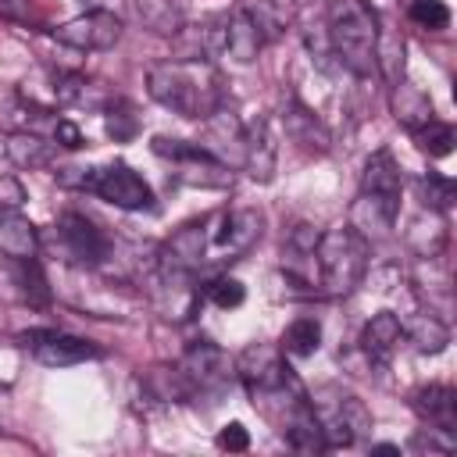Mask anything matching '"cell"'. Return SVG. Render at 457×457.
I'll return each instance as SVG.
<instances>
[{
    "instance_id": "6da1fadb",
    "label": "cell",
    "mask_w": 457,
    "mask_h": 457,
    "mask_svg": "<svg viewBox=\"0 0 457 457\" xmlns=\"http://www.w3.org/2000/svg\"><path fill=\"white\" fill-rule=\"evenodd\" d=\"M146 93L164 111H171L179 118H204V121L225 104L221 75L204 57L154 64L146 71Z\"/></svg>"
},
{
    "instance_id": "7a4b0ae2",
    "label": "cell",
    "mask_w": 457,
    "mask_h": 457,
    "mask_svg": "<svg viewBox=\"0 0 457 457\" xmlns=\"http://www.w3.org/2000/svg\"><path fill=\"white\" fill-rule=\"evenodd\" d=\"M378 29L382 18L368 0H332L325 14V43L336 68L350 71L353 79H368L375 71Z\"/></svg>"
},
{
    "instance_id": "3957f363",
    "label": "cell",
    "mask_w": 457,
    "mask_h": 457,
    "mask_svg": "<svg viewBox=\"0 0 457 457\" xmlns=\"http://www.w3.org/2000/svg\"><path fill=\"white\" fill-rule=\"evenodd\" d=\"M368 253H371V243L350 225H336V228L321 232L318 250H314V264H318L325 293L328 296H350L368 275Z\"/></svg>"
},
{
    "instance_id": "277c9868",
    "label": "cell",
    "mask_w": 457,
    "mask_h": 457,
    "mask_svg": "<svg viewBox=\"0 0 457 457\" xmlns=\"http://www.w3.org/2000/svg\"><path fill=\"white\" fill-rule=\"evenodd\" d=\"M307 400H311V411L321 425V436H325L328 450L353 446L357 439H364L371 432V414H368L364 400L346 393L343 386H321Z\"/></svg>"
},
{
    "instance_id": "5b68a950",
    "label": "cell",
    "mask_w": 457,
    "mask_h": 457,
    "mask_svg": "<svg viewBox=\"0 0 457 457\" xmlns=\"http://www.w3.org/2000/svg\"><path fill=\"white\" fill-rule=\"evenodd\" d=\"M54 243H57L61 257H64L68 264H79V268H100V264L111 257V250H114L111 236H107L93 218H86V214H79V211H64V214L57 218V225H54Z\"/></svg>"
},
{
    "instance_id": "8992f818",
    "label": "cell",
    "mask_w": 457,
    "mask_h": 457,
    "mask_svg": "<svg viewBox=\"0 0 457 457\" xmlns=\"http://www.w3.org/2000/svg\"><path fill=\"white\" fill-rule=\"evenodd\" d=\"M154 154L175 161V175L189 186H204V189H218V186H232V171L221 157H214L211 150L186 143V139H171V136H154Z\"/></svg>"
},
{
    "instance_id": "52a82bcc",
    "label": "cell",
    "mask_w": 457,
    "mask_h": 457,
    "mask_svg": "<svg viewBox=\"0 0 457 457\" xmlns=\"http://www.w3.org/2000/svg\"><path fill=\"white\" fill-rule=\"evenodd\" d=\"M86 189L96 193L100 200H107L111 207H121V211H154L150 182L139 171H132L125 161H114L107 168H89Z\"/></svg>"
},
{
    "instance_id": "ba28073f",
    "label": "cell",
    "mask_w": 457,
    "mask_h": 457,
    "mask_svg": "<svg viewBox=\"0 0 457 457\" xmlns=\"http://www.w3.org/2000/svg\"><path fill=\"white\" fill-rule=\"evenodd\" d=\"M121 32H125V21L107 7H93V11H82V14L54 25V39L57 43L75 46V50H89V54L118 46Z\"/></svg>"
},
{
    "instance_id": "9c48e42d",
    "label": "cell",
    "mask_w": 457,
    "mask_h": 457,
    "mask_svg": "<svg viewBox=\"0 0 457 457\" xmlns=\"http://www.w3.org/2000/svg\"><path fill=\"white\" fill-rule=\"evenodd\" d=\"M264 218L257 207H236V211H221L214 218V228L207 221V250H214L221 261H232L239 253H246L257 239H261Z\"/></svg>"
},
{
    "instance_id": "30bf717a",
    "label": "cell",
    "mask_w": 457,
    "mask_h": 457,
    "mask_svg": "<svg viewBox=\"0 0 457 457\" xmlns=\"http://www.w3.org/2000/svg\"><path fill=\"white\" fill-rule=\"evenodd\" d=\"M21 343L46 368H71V364H86V361L104 357V350L93 339L68 336V332H57V328H32V332L21 336Z\"/></svg>"
},
{
    "instance_id": "8fae6325",
    "label": "cell",
    "mask_w": 457,
    "mask_h": 457,
    "mask_svg": "<svg viewBox=\"0 0 457 457\" xmlns=\"http://www.w3.org/2000/svg\"><path fill=\"white\" fill-rule=\"evenodd\" d=\"M182 375L189 378L193 386V396H204V393H221L225 382L236 375L225 350L211 339H193L186 350H182V361H179Z\"/></svg>"
},
{
    "instance_id": "7c38bea8",
    "label": "cell",
    "mask_w": 457,
    "mask_h": 457,
    "mask_svg": "<svg viewBox=\"0 0 457 457\" xmlns=\"http://www.w3.org/2000/svg\"><path fill=\"white\" fill-rule=\"evenodd\" d=\"M207 221L211 218H196V221H186L182 228H175L164 239V246L157 250V271L193 275L207 261Z\"/></svg>"
},
{
    "instance_id": "4fadbf2b",
    "label": "cell",
    "mask_w": 457,
    "mask_h": 457,
    "mask_svg": "<svg viewBox=\"0 0 457 457\" xmlns=\"http://www.w3.org/2000/svg\"><path fill=\"white\" fill-rule=\"evenodd\" d=\"M278 121H282V132H286V139L296 146V150H303V154H328L332 150V132H328V125L300 100V96H286V104H282V111H278Z\"/></svg>"
},
{
    "instance_id": "5bb4252c",
    "label": "cell",
    "mask_w": 457,
    "mask_h": 457,
    "mask_svg": "<svg viewBox=\"0 0 457 457\" xmlns=\"http://www.w3.org/2000/svg\"><path fill=\"white\" fill-rule=\"evenodd\" d=\"M396 214H400V196L357 189V196L350 204V221L346 225L357 228L371 243V239H386L396 228Z\"/></svg>"
},
{
    "instance_id": "9a60e30c",
    "label": "cell",
    "mask_w": 457,
    "mask_h": 457,
    "mask_svg": "<svg viewBox=\"0 0 457 457\" xmlns=\"http://www.w3.org/2000/svg\"><path fill=\"white\" fill-rule=\"evenodd\" d=\"M239 161L246 168V175L253 182H271L275 179V164H278V143L271 132L268 118H253L243 125V150Z\"/></svg>"
},
{
    "instance_id": "2e32d148",
    "label": "cell",
    "mask_w": 457,
    "mask_h": 457,
    "mask_svg": "<svg viewBox=\"0 0 457 457\" xmlns=\"http://www.w3.org/2000/svg\"><path fill=\"white\" fill-rule=\"evenodd\" d=\"M400 339H403V321H400V314L378 311V314H371V318L364 321V328H361V336H357V350L364 353L368 364H386Z\"/></svg>"
},
{
    "instance_id": "e0dca14e",
    "label": "cell",
    "mask_w": 457,
    "mask_h": 457,
    "mask_svg": "<svg viewBox=\"0 0 457 457\" xmlns=\"http://www.w3.org/2000/svg\"><path fill=\"white\" fill-rule=\"evenodd\" d=\"M411 411L432 428H446V432L457 428V393L450 386H443V382L418 386L411 393Z\"/></svg>"
},
{
    "instance_id": "ac0fdd59",
    "label": "cell",
    "mask_w": 457,
    "mask_h": 457,
    "mask_svg": "<svg viewBox=\"0 0 457 457\" xmlns=\"http://www.w3.org/2000/svg\"><path fill=\"white\" fill-rule=\"evenodd\" d=\"M0 253L7 261H32L39 253V232L18 207L0 211Z\"/></svg>"
},
{
    "instance_id": "d6986e66",
    "label": "cell",
    "mask_w": 457,
    "mask_h": 457,
    "mask_svg": "<svg viewBox=\"0 0 457 457\" xmlns=\"http://www.w3.org/2000/svg\"><path fill=\"white\" fill-rule=\"evenodd\" d=\"M318 225L311 221H296L286 228V239H282V268L289 278H307V268L314 264V250H318Z\"/></svg>"
},
{
    "instance_id": "ffe728a7",
    "label": "cell",
    "mask_w": 457,
    "mask_h": 457,
    "mask_svg": "<svg viewBox=\"0 0 457 457\" xmlns=\"http://www.w3.org/2000/svg\"><path fill=\"white\" fill-rule=\"evenodd\" d=\"M389 111H393V118H396L407 132H414V129H421V125H428V121L436 118L432 96H428L425 89H418L414 82H407V79H400V82L393 86Z\"/></svg>"
},
{
    "instance_id": "44dd1931",
    "label": "cell",
    "mask_w": 457,
    "mask_h": 457,
    "mask_svg": "<svg viewBox=\"0 0 457 457\" xmlns=\"http://www.w3.org/2000/svg\"><path fill=\"white\" fill-rule=\"evenodd\" d=\"M0 150H4V157L14 168H29V171L32 168H46L57 157V143L43 139L39 132H7L4 143H0Z\"/></svg>"
},
{
    "instance_id": "7402d4cb",
    "label": "cell",
    "mask_w": 457,
    "mask_h": 457,
    "mask_svg": "<svg viewBox=\"0 0 457 457\" xmlns=\"http://www.w3.org/2000/svg\"><path fill=\"white\" fill-rule=\"evenodd\" d=\"M403 336H407V343L418 353H443L450 346V325H446V318L436 314V311H428V307L418 311V314H411L403 321Z\"/></svg>"
},
{
    "instance_id": "603a6c76",
    "label": "cell",
    "mask_w": 457,
    "mask_h": 457,
    "mask_svg": "<svg viewBox=\"0 0 457 457\" xmlns=\"http://www.w3.org/2000/svg\"><path fill=\"white\" fill-rule=\"evenodd\" d=\"M261 50H264V39L250 25V18L239 7H232L228 21H225V54L221 57H232L236 64H253L261 57Z\"/></svg>"
},
{
    "instance_id": "cb8c5ba5",
    "label": "cell",
    "mask_w": 457,
    "mask_h": 457,
    "mask_svg": "<svg viewBox=\"0 0 457 457\" xmlns=\"http://www.w3.org/2000/svg\"><path fill=\"white\" fill-rule=\"evenodd\" d=\"M400 186H403V179H400L396 157H393L389 150H375V154L364 161V168H361V186H357V189L400 196Z\"/></svg>"
},
{
    "instance_id": "d4e9b609",
    "label": "cell",
    "mask_w": 457,
    "mask_h": 457,
    "mask_svg": "<svg viewBox=\"0 0 457 457\" xmlns=\"http://www.w3.org/2000/svg\"><path fill=\"white\" fill-rule=\"evenodd\" d=\"M236 7L250 18V25H253V29H257V36L264 39V46H268V43H275V39H282V32H286L289 18H286V11H282V4H278V0H239Z\"/></svg>"
},
{
    "instance_id": "484cf974",
    "label": "cell",
    "mask_w": 457,
    "mask_h": 457,
    "mask_svg": "<svg viewBox=\"0 0 457 457\" xmlns=\"http://www.w3.org/2000/svg\"><path fill=\"white\" fill-rule=\"evenodd\" d=\"M403 64H407V43L396 29H378V46H375V71H382V79L389 86H396L403 79Z\"/></svg>"
},
{
    "instance_id": "4316f807",
    "label": "cell",
    "mask_w": 457,
    "mask_h": 457,
    "mask_svg": "<svg viewBox=\"0 0 457 457\" xmlns=\"http://www.w3.org/2000/svg\"><path fill=\"white\" fill-rule=\"evenodd\" d=\"M146 389H150L157 400H164V403H186V400H193V386H189V378L182 375L179 364L150 368V371H146Z\"/></svg>"
},
{
    "instance_id": "83f0119b",
    "label": "cell",
    "mask_w": 457,
    "mask_h": 457,
    "mask_svg": "<svg viewBox=\"0 0 457 457\" xmlns=\"http://www.w3.org/2000/svg\"><path fill=\"white\" fill-rule=\"evenodd\" d=\"M136 18L150 29V32H161V36H175L182 29V11H179V0H129Z\"/></svg>"
},
{
    "instance_id": "f1b7e54d",
    "label": "cell",
    "mask_w": 457,
    "mask_h": 457,
    "mask_svg": "<svg viewBox=\"0 0 457 457\" xmlns=\"http://www.w3.org/2000/svg\"><path fill=\"white\" fill-rule=\"evenodd\" d=\"M321 346V321L318 318H293L278 339V350L286 357H311Z\"/></svg>"
},
{
    "instance_id": "f546056e",
    "label": "cell",
    "mask_w": 457,
    "mask_h": 457,
    "mask_svg": "<svg viewBox=\"0 0 457 457\" xmlns=\"http://www.w3.org/2000/svg\"><path fill=\"white\" fill-rule=\"evenodd\" d=\"M414 189H418L421 207L432 211V214H446V211L453 207V200H457V186H453V179H446V175H439V171H425V175L418 179Z\"/></svg>"
},
{
    "instance_id": "4dcf8cb0",
    "label": "cell",
    "mask_w": 457,
    "mask_h": 457,
    "mask_svg": "<svg viewBox=\"0 0 457 457\" xmlns=\"http://www.w3.org/2000/svg\"><path fill=\"white\" fill-rule=\"evenodd\" d=\"M411 139H414V146L425 154V157H446L450 150H453V125H446V121H439V118H432L428 125H421V129H414L411 132Z\"/></svg>"
},
{
    "instance_id": "1f68e13d",
    "label": "cell",
    "mask_w": 457,
    "mask_h": 457,
    "mask_svg": "<svg viewBox=\"0 0 457 457\" xmlns=\"http://www.w3.org/2000/svg\"><path fill=\"white\" fill-rule=\"evenodd\" d=\"M407 18L428 32H443L450 25V7L443 0H411L407 4Z\"/></svg>"
},
{
    "instance_id": "d6a6232c",
    "label": "cell",
    "mask_w": 457,
    "mask_h": 457,
    "mask_svg": "<svg viewBox=\"0 0 457 457\" xmlns=\"http://www.w3.org/2000/svg\"><path fill=\"white\" fill-rule=\"evenodd\" d=\"M14 264H18V282H21L25 300L29 303H46L50 300V286H46V278L39 271V261L32 257V261H14Z\"/></svg>"
},
{
    "instance_id": "836d02e7",
    "label": "cell",
    "mask_w": 457,
    "mask_h": 457,
    "mask_svg": "<svg viewBox=\"0 0 457 457\" xmlns=\"http://www.w3.org/2000/svg\"><path fill=\"white\" fill-rule=\"evenodd\" d=\"M207 300H211L214 307H221V311H232V307H239V303L246 300V289H243L239 278L221 275V278H214V282L207 286Z\"/></svg>"
},
{
    "instance_id": "e575fe53",
    "label": "cell",
    "mask_w": 457,
    "mask_h": 457,
    "mask_svg": "<svg viewBox=\"0 0 457 457\" xmlns=\"http://www.w3.org/2000/svg\"><path fill=\"white\" fill-rule=\"evenodd\" d=\"M414 453H450L453 446H457V439H453V432H446V428H421V432H414L411 436V443H407Z\"/></svg>"
},
{
    "instance_id": "d590c367",
    "label": "cell",
    "mask_w": 457,
    "mask_h": 457,
    "mask_svg": "<svg viewBox=\"0 0 457 457\" xmlns=\"http://www.w3.org/2000/svg\"><path fill=\"white\" fill-rule=\"evenodd\" d=\"M89 93V79L79 75V71H57L54 75V96L61 104H82Z\"/></svg>"
},
{
    "instance_id": "8d00e7d4",
    "label": "cell",
    "mask_w": 457,
    "mask_h": 457,
    "mask_svg": "<svg viewBox=\"0 0 457 457\" xmlns=\"http://www.w3.org/2000/svg\"><path fill=\"white\" fill-rule=\"evenodd\" d=\"M50 139H54L57 146H64V150H79V146H86L79 125L68 121V118H54V121H50Z\"/></svg>"
},
{
    "instance_id": "74e56055",
    "label": "cell",
    "mask_w": 457,
    "mask_h": 457,
    "mask_svg": "<svg viewBox=\"0 0 457 457\" xmlns=\"http://www.w3.org/2000/svg\"><path fill=\"white\" fill-rule=\"evenodd\" d=\"M218 450H228V453H243L246 446H250V432L239 425V421H228V425H221L218 428Z\"/></svg>"
},
{
    "instance_id": "f35d334b",
    "label": "cell",
    "mask_w": 457,
    "mask_h": 457,
    "mask_svg": "<svg viewBox=\"0 0 457 457\" xmlns=\"http://www.w3.org/2000/svg\"><path fill=\"white\" fill-rule=\"evenodd\" d=\"M0 18L4 21H18V25H36L32 0H0Z\"/></svg>"
},
{
    "instance_id": "ab89813d",
    "label": "cell",
    "mask_w": 457,
    "mask_h": 457,
    "mask_svg": "<svg viewBox=\"0 0 457 457\" xmlns=\"http://www.w3.org/2000/svg\"><path fill=\"white\" fill-rule=\"evenodd\" d=\"M107 132H111L114 139H129V136L136 132V118H132V111H125V114H114V111H111V118H107Z\"/></svg>"
},
{
    "instance_id": "60d3db41",
    "label": "cell",
    "mask_w": 457,
    "mask_h": 457,
    "mask_svg": "<svg viewBox=\"0 0 457 457\" xmlns=\"http://www.w3.org/2000/svg\"><path fill=\"white\" fill-rule=\"evenodd\" d=\"M21 200H25V189L14 179H0V204L4 207H21Z\"/></svg>"
},
{
    "instance_id": "b9f144b4",
    "label": "cell",
    "mask_w": 457,
    "mask_h": 457,
    "mask_svg": "<svg viewBox=\"0 0 457 457\" xmlns=\"http://www.w3.org/2000/svg\"><path fill=\"white\" fill-rule=\"evenodd\" d=\"M368 450H371V453H400V446H396V443H371Z\"/></svg>"
},
{
    "instance_id": "7bdbcfd3",
    "label": "cell",
    "mask_w": 457,
    "mask_h": 457,
    "mask_svg": "<svg viewBox=\"0 0 457 457\" xmlns=\"http://www.w3.org/2000/svg\"><path fill=\"white\" fill-rule=\"evenodd\" d=\"M293 4H314V0H293Z\"/></svg>"
}]
</instances>
